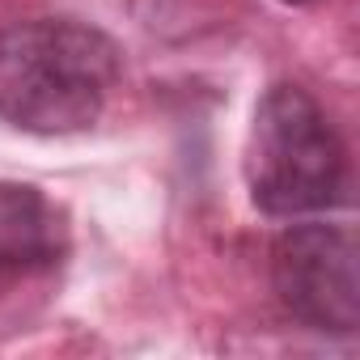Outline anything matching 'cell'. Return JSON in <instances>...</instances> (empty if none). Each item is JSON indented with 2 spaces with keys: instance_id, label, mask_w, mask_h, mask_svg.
I'll use <instances>...</instances> for the list:
<instances>
[{
  "instance_id": "4",
  "label": "cell",
  "mask_w": 360,
  "mask_h": 360,
  "mask_svg": "<svg viewBox=\"0 0 360 360\" xmlns=\"http://www.w3.org/2000/svg\"><path fill=\"white\" fill-rule=\"evenodd\" d=\"M68 250L60 208L30 183L0 178V280L51 271Z\"/></svg>"
},
{
  "instance_id": "5",
  "label": "cell",
  "mask_w": 360,
  "mask_h": 360,
  "mask_svg": "<svg viewBox=\"0 0 360 360\" xmlns=\"http://www.w3.org/2000/svg\"><path fill=\"white\" fill-rule=\"evenodd\" d=\"M284 5H309V0H284Z\"/></svg>"
},
{
  "instance_id": "1",
  "label": "cell",
  "mask_w": 360,
  "mask_h": 360,
  "mask_svg": "<svg viewBox=\"0 0 360 360\" xmlns=\"http://www.w3.org/2000/svg\"><path fill=\"white\" fill-rule=\"evenodd\" d=\"M119 47L77 18H26L0 26V119L68 136L98 123L119 85Z\"/></svg>"
},
{
  "instance_id": "3",
  "label": "cell",
  "mask_w": 360,
  "mask_h": 360,
  "mask_svg": "<svg viewBox=\"0 0 360 360\" xmlns=\"http://www.w3.org/2000/svg\"><path fill=\"white\" fill-rule=\"evenodd\" d=\"M271 284L292 318L352 335L360 322L356 233L347 225H297L271 246Z\"/></svg>"
},
{
  "instance_id": "2",
  "label": "cell",
  "mask_w": 360,
  "mask_h": 360,
  "mask_svg": "<svg viewBox=\"0 0 360 360\" xmlns=\"http://www.w3.org/2000/svg\"><path fill=\"white\" fill-rule=\"evenodd\" d=\"M246 191L267 217H309L343 204L347 148L301 85H271L246 136Z\"/></svg>"
}]
</instances>
